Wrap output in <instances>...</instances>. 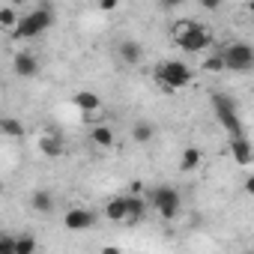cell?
<instances>
[{"label": "cell", "mask_w": 254, "mask_h": 254, "mask_svg": "<svg viewBox=\"0 0 254 254\" xmlns=\"http://www.w3.org/2000/svg\"><path fill=\"white\" fill-rule=\"evenodd\" d=\"M0 135L12 138V141H21L27 135V129H24V123L15 120V117H0Z\"/></svg>", "instance_id": "cell-15"}, {"label": "cell", "mask_w": 254, "mask_h": 254, "mask_svg": "<svg viewBox=\"0 0 254 254\" xmlns=\"http://www.w3.org/2000/svg\"><path fill=\"white\" fill-rule=\"evenodd\" d=\"M87 138H90V141H93L99 150H111V147H114V141H117L114 129H111V126H105V123H99V126H90Z\"/></svg>", "instance_id": "cell-12"}, {"label": "cell", "mask_w": 254, "mask_h": 254, "mask_svg": "<svg viewBox=\"0 0 254 254\" xmlns=\"http://www.w3.org/2000/svg\"><path fill=\"white\" fill-rule=\"evenodd\" d=\"M12 72L18 78H36L39 75V57L33 51H15L12 57Z\"/></svg>", "instance_id": "cell-8"}, {"label": "cell", "mask_w": 254, "mask_h": 254, "mask_svg": "<svg viewBox=\"0 0 254 254\" xmlns=\"http://www.w3.org/2000/svg\"><path fill=\"white\" fill-rule=\"evenodd\" d=\"M117 57H120L123 66H138V63L144 60V45H141L138 39H120Z\"/></svg>", "instance_id": "cell-9"}, {"label": "cell", "mask_w": 254, "mask_h": 254, "mask_svg": "<svg viewBox=\"0 0 254 254\" xmlns=\"http://www.w3.org/2000/svg\"><path fill=\"white\" fill-rule=\"evenodd\" d=\"M18 15L21 12H15V6H0V30H12L15 24H18Z\"/></svg>", "instance_id": "cell-20"}, {"label": "cell", "mask_w": 254, "mask_h": 254, "mask_svg": "<svg viewBox=\"0 0 254 254\" xmlns=\"http://www.w3.org/2000/svg\"><path fill=\"white\" fill-rule=\"evenodd\" d=\"M251 144H248V135H242V138H230V159L239 165V168H248L251 165Z\"/></svg>", "instance_id": "cell-11"}, {"label": "cell", "mask_w": 254, "mask_h": 254, "mask_svg": "<svg viewBox=\"0 0 254 254\" xmlns=\"http://www.w3.org/2000/svg\"><path fill=\"white\" fill-rule=\"evenodd\" d=\"M72 105H75L78 111H84V114H99V111H102V99H99L96 93H90V90H78V93L72 96Z\"/></svg>", "instance_id": "cell-13"}, {"label": "cell", "mask_w": 254, "mask_h": 254, "mask_svg": "<svg viewBox=\"0 0 254 254\" xmlns=\"http://www.w3.org/2000/svg\"><path fill=\"white\" fill-rule=\"evenodd\" d=\"M117 6H120V0H99V9L102 12H114Z\"/></svg>", "instance_id": "cell-25"}, {"label": "cell", "mask_w": 254, "mask_h": 254, "mask_svg": "<svg viewBox=\"0 0 254 254\" xmlns=\"http://www.w3.org/2000/svg\"><path fill=\"white\" fill-rule=\"evenodd\" d=\"M221 60H224V72H251L254 69V48L248 42H230L224 51H221Z\"/></svg>", "instance_id": "cell-6"}, {"label": "cell", "mask_w": 254, "mask_h": 254, "mask_svg": "<svg viewBox=\"0 0 254 254\" xmlns=\"http://www.w3.org/2000/svg\"><path fill=\"white\" fill-rule=\"evenodd\" d=\"M147 206H150V209H156V212H159V218L174 221V218L183 212V194H180L174 186H159V189H153V191H150Z\"/></svg>", "instance_id": "cell-5"}, {"label": "cell", "mask_w": 254, "mask_h": 254, "mask_svg": "<svg viewBox=\"0 0 254 254\" xmlns=\"http://www.w3.org/2000/svg\"><path fill=\"white\" fill-rule=\"evenodd\" d=\"M51 24H54V9H51L48 0H42L36 9L18 15V24L9 30V36L12 39H39L42 33L51 30Z\"/></svg>", "instance_id": "cell-2"}, {"label": "cell", "mask_w": 254, "mask_h": 254, "mask_svg": "<svg viewBox=\"0 0 254 254\" xmlns=\"http://www.w3.org/2000/svg\"><path fill=\"white\" fill-rule=\"evenodd\" d=\"M30 209H33V212L48 215V212L54 209V194H51V191H45V189L33 191V194H30Z\"/></svg>", "instance_id": "cell-17"}, {"label": "cell", "mask_w": 254, "mask_h": 254, "mask_svg": "<svg viewBox=\"0 0 254 254\" xmlns=\"http://www.w3.org/2000/svg\"><path fill=\"white\" fill-rule=\"evenodd\" d=\"M171 39H174V45H177L180 51H186V54H203V51L212 45V30L203 27V24H197V21H191V18H183V21L174 24Z\"/></svg>", "instance_id": "cell-1"}, {"label": "cell", "mask_w": 254, "mask_h": 254, "mask_svg": "<svg viewBox=\"0 0 254 254\" xmlns=\"http://www.w3.org/2000/svg\"><path fill=\"white\" fill-rule=\"evenodd\" d=\"M96 224V212L87 209V206H69L63 212V227L72 230V233H81V230H90Z\"/></svg>", "instance_id": "cell-7"}, {"label": "cell", "mask_w": 254, "mask_h": 254, "mask_svg": "<svg viewBox=\"0 0 254 254\" xmlns=\"http://www.w3.org/2000/svg\"><path fill=\"white\" fill-rule=\"evenodd\" d=\"M200 162H203V153H200L197 147H186V150L180 153V171H183V174L197 171V168H200Z\"/></svg>", "instance_id": "cell-16"}, {"label": "cell", "mask_w": 254, "mask_h": 254, "mask_svg": "<svg viewBox=\"0 0 254 254\" xmlns=\"http://www.w3.org/2000/svg\"><path fill=\"white\" fill-rule=\"evenodd\" d=\"M203 72H209V75L224 72V60H221V54H206V57H203Z\"/></svg>", "instance_id": "cell-22"}, {"label": "cell", "mask_w": 254, "mask_h": 254, "mask_svg": "<svg viewBox=\"0 0 254 254\" xmlns=\"http://www.w3.org/2000/svg\"><path fill=\"white\" fill-rule=\"evenodd\" d=\"M191 78H194V72H191V66L183 63V60H174V57H171V60H162V63L156 66V81H159L162 90H168V93H177V90L189 87Z\"/></svg>", "instance_id": "cell-3"}, {"label": "cell", "mask_w": 254, "mask_h": 254, "mask_svg": "<svg viewBox=\"0 0 254 254\" xmlns=\"http://www.w3.org/2000/svg\"><path fill=\"white\" fill-rule=\"evenodd\" d=\"M36 251V239L33 236H15L12 239V254H33Z\"/></svg>", "instance_id": "cell-21"}, {"label": "cell", "mask_w": 254, "mask_h": 254, "mask_svg": "<svg viewBox=\"0 0 254 254\" xmlns=\"http://www.w3.org/2000/svg\"><path fill=\"white\" fill-rule=\"evenodd\" d=\"M141 191H144V183H141V180H135V183L129 186V194H141Z\"/></svg>", "instance_id": "cell-27"}, {"label": "cell", "mask_w": 254, "mask_h": 254, "mask_svg": "<svg viewBox=\"0 0 254 254\" xmlns=\"http://www.w3.org/2000/svg\"><path fill=\"white\" fill-rule=\"evenodd\" d=\"M123 197H126V218H123V224H138L144 218V212H147V200L141 194H123Z\"/></svg>", "instance_id": "cell-10"}, {"label": "cell", "mask_w": 254, "mask_h": 254, "mask_svg": "<svg viewBox=\"0 0 254 254\" xmlns=\"http://www.w3.org/2000/svg\"><path fill=\"white\" fill-rule=\"evenodd\" d=\"M0 254H12V236L0 233Z\"/></svg>", "instance_id": "cell-24"}, {"label": "cell", "mask_w": 254, "mask_h": 254, "mask_svg": "<svg viewBox=\"0 0 254 254\" xmlns=\"http://www.w3.org/2000/svg\"><path fill=\"white\" fill-rule=\"evenodd\" d=\"M105 218L123 224V218H126V197H123V194H117V197H111V200L105 203Z\"/></svg>", "instance_id": "cell-19"}, {"label": "cell", "mask_w": 254, "mask_h": 254, "mask_svg": "<svg viewBox=\"0 0 254 254\" xmlns=\"http://www.w3.org/2000/svg\"><path fill=\"white\" fill-rule=\"evenodd\" d=\"M156 138V126L150 123V120H138L135 126H132V141L135 144H150Z\"/></svg>", "instance_id": "cell-18"}, {"label": "cell", "mask_w": 254, "mask_h": 254, "mask_svg": "<svg viewBox=\"0 0 254 254\" xmlns=\"http://www.w3.org/2000/svg\"><path fill=\"white\" fill-rule=\"evenodd\" d=\"M162 3V9H177V6H183V0H159Z\"/></svg>", "instance_id": "cell-26"}, {"label": "cell", "mask_w": 254, "mask_h": 254, "mask_svg": "<svg viewBox=\"0 0 254 254\" xmlns=\"http://www.w3.org/2000/svg\"><path fill=\"white\" fill-rule=\"evenodd\" d=\"M0 191H3V183H0Z\"/></svg>", "instance_id": "cell-28"}, {"label": "cell", "mask_w": 254, "mask_h": 254, "mask_svg": "<svg viewBox=\"0 0 254 254\" xmlns=\"http://www.w3.org/2000/svg\"><path fill=\"white\" fill-rule=\"evenodd\" d=\"M197 3H200L206 12H218V9H221V0H197Z\"/></svg>", "instance_id": "cell-23"}, {"label": "cell", "mask_w": 254, "mask_h": 254, "mask_svg": "<svg viewBox=\"0 0 254 254\" xmlns=\"http://www.w3.org/2000/svg\"><path fill=\"white\" fill-rule=\"evenodd\" d=\"M212 114H215L218 126H221L230 138H242V135H245V126H242V120H239L236 102H233L227 93H212Z\"/></svg>", "instance_id": "cell-4"}, {"label": "cell", "mask_w": 254, "mask_h": 254, "mask_svg": "<svg viewBox=\"0 0 254 254\" xmlns=\"http://www.w3.org/2000/svg\"><path fill=\"white\" fill-rule=\"evenodd\" d=\"M39 153H42L45 159H60V156L66 153V144H63L60 135H42V138H39Z\"/></svg>", "instance_id": "cell-14"}]
</instances>
